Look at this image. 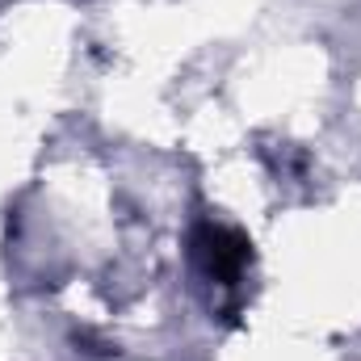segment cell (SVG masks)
<instances>
[{
  "instance_id": "cell-1",
  "label": "cell",
  "mask_w": 361,
  "mask_h": 361,
  "mask_svg": "<svg viewBox=\"0 0 361 361\" xmlns=\"http://www.w3.org/2000/svg\"><path fill=\"white\" fill-rule=\"evenodd\" d=\"M197 252L206 261V273H214L219 281H235L244 265L252 261V244L235 231V227H223V223H202L197 227Z\"/></svg>"
}]
</instances>
